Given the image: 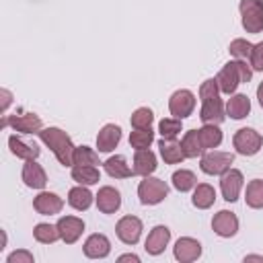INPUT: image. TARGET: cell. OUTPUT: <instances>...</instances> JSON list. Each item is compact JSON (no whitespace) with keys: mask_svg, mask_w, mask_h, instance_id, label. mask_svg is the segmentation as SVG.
<instances>
[{"mask_svg":"<svg viewBox=\"0 0 263 263\" xmlns=\"http://www.w3.org/2000/svg\"><path fill=\"white\" fill-rule=\"evenodd\" d=\"M199 99H201V109H199V119L203 123H216L220 125L226 119L224 113V103L220 99V86L216 78H208L199 86Z\"/></svg>","mask_w":263,"mask_h":263,"instance_id":"6da1fadb","label":"cell"},{"mask_svg":"<svg viewBox=\"0 0 263 263\" xmlns=\"http://www.w3.org/2000/svg\"><path fill=\"white\" fill-rule=\"evenodd\" d=\"M39 138L41 142L53 152V156L58 158L60 164L64 166H72L74 164V144L70 140V136L60 129V127H43L39 132Z\"/></svg>","mask_w":263,"mask_h":263,"instance_id":"7a4b0ae2","label":"cell"},{"mask_svg":"<svg viewBox=\"0 0 263 263\" xmlns=\"http://www.w3.org/2000/svg\"><path fill=\"white\" fill-rule=\"evenodd\" d=\"M253 76V68L251 64H247L245 60H234V62H228L224 64V68L218 72L216 76V82L220 86V92L224 95H232L238 84L242 82H249Z\"/></svg>","mask_w":263,"mask_h":263,"instance_id":"3957f363","label":"cell"},{"mask_svg":"<svg viewBox=\"0 0 263 263\" xmlns=\"http://www.w3.org/2000/svg\"><path fill=\"white\" fill-rule=\"evenodd\" d=\"M168 195V185L158 177H144L138 185V197L144 205H156Z\"/></svg>","mask_w":263,"mask_h":263,"instance_id":"277c9868","label":"cell"},{"mask_svg":"<svg viewBox=\"0 0 263 263\" xmlns=\"http://www.w3.org/2000/svg\"><path fill=\"white\" fill-rule=\"evenodd\" d=\"M238 10L242 16V29L247 33L263 31V0H240Z\"/></svg>","mask_w":263,"mask_h":263,"instance_id":"5b68a950","label":"cell"},{"mask_svg":"<svg viewBox=\"0 0 263 263\" xmlns=\"http://www.w3.org/2000/svg\"><path fill=\"white\" fill-rule=\"evenodd\" d=\"M232 146L242 156H255L263 146V136L253 127H240L232 138Z\"/></svg>","mask_w":263,"mask_h":263,"instance_id":"8992f818","label":"cell"},{"mask_svg":"<svg viewBox=\"0 0 263 263\" xmlns=\"http://www.w3.org/2000/svg\"><path fill=\"white\" fill-rule=\"evenodd\" d=\"M234 162V154L232 152H222V150H208L205 154H201L199 160V168L205 175H222L230 168V164Z\"/></svg>","mask_w":263,"mask_h":263,"instance_id":"52a82bcc","label":"cell"},{"mask_svg":"<svg viewBox=\"0 0 263 263\" xmlns=\"http://www.w3.org/2000/svg\"><path fill=\"white\" fill-rule=\"evenodd\" d=\"M0 125H2V127L10 125L14 132H21V134H39V132L43 129L41 117L35 115V113H14V115H4Z\"/></svg>","mask_w":263,"mask_h":263,"instance_id":"ba28073f","label":"cell"},{"mask_svg":"<svg viewBox=\"0 0 263 263\" xmlns=\"http://www.w3.org/2000/svg\"><path fill=\"white\" fill-rule=\"evenodd\" d=\"M193 109H195V95L191 90L179 88V90H175L171 95V99H168V111H171L173 117L185 119V117H189L193 113Z\"/></svg>","mask_w":263,"mask_h":263,"instance_id":"9c48e42d","label":"cell"},{"mask_svg":"<svg viewBox=\"0 0 263 263\" xmlns=\"http://www.w3.org/2000/svg\"><path fill=\"white\" fill-rule=\"evenodd\" d=\"M242 185H245V177H242V173L238 168H232L230 166L226 173L220 175V191H222V197L228 203H232V201L238 199Z\"/></svg>","mask_w":263,"mask_h":263,"instance_id":"30bf717a","label":"cell"},{"mask_svg":"<svg viewBox=\"0 0 263 263\" xmlns=\"http://www.w3.org/2000/svg\"><path fill=\"white\" fill-rule=\"evenodd\" d=\"M142 220L136 218V216H123L119 218L117 226H115V232H117V238L123 242V245H136L142 236Z\"/></svg>","mask_w":263,"mask_h":263,"instance_id":"8fae6325","label":"cell"},{"mask_svg":"<svg viewBox=\"0 0 263 263\" xmlns=\"http://www.w3.org/2000/svg\"><path fill=\"white\" fill-rule=\"evenodd\" d=\"M212 228L218 236L222 238H230L238 232V218L234 212H228V210H220L218 214H214L212 218Z\"/></svg>","mask_w":263,"mask_h":263,"instance_id":"7c38bea8","label":"cell"},{"mask_svg":"<svg viewBox=\"0 0 263 263\" xmlns=\"http://www.w3.org/2000/svg\"><path fill=\"white\" fill-rule=\"evenodd\" d=\"M173 255L181 263H191L201 257V242L191 236H181L173 247Z\"/></svg>","mask_w":263,"mask_h":263,"instance_id":"4fadbf2b","label":"cell"},{"mask_svg":"<svg viewBox=\"0 0 263 263\" xmlns=\"http://www.w3.org/2000/svg\"><path fill=\"white\" fill-rule=\"evenodd\" d=\"M55 226L60 230V238L66 245H74L80 238V234L84 232V222L76 216H62Z\"/></svg>","mask_w":263,"mask_h":263,"instance_id":"5bb4252c","label":"cell"},{"mask_svg":"<svg viewBox=\"0 0 263 263\" xmlns=\"http://www.w3.org/2000/svg\"><path fill=\"white\" fill-rule=\"evenodd\" d=\"M33 208L37 214L41 216H55L62 212L64 208V199L58 195V193H51V191H41L35 199H33Z\"/></svg>","mask_w":263,"mask_h":263,"instance_id":"9a60e30c","label":"cell"},{"mask_svg":"<svg viewBox=\"0 0 263 263\" xmlns=\"http://www.w3.org/2000/svg\"><path fill=\"white\" fill-rule=\"evenodd\" d=\"M168 240H171V230L166 226L158 224V226H154L150 230V234H148V238L144 242V249H146L148 255H160L168 247Z\"/></svg>","mask_w":263,"mask_h":263,"instance_id":"2e32d148","label":"cell"},{"mask_svg":"<svg viewBox=\"0 0 263 263\" xmlns=\"http://www.w3.org/2000/svg\"><path fill=\"white\" fill-rule=\"evenodd\" d=\"M23 181L27 187L31 189H43L47 185V175L43 171V166L33 158V160H25V166H23Z\"/></svg>","mask_w":263,"mask_h":263,"instance_id":"e0dca14e","label":"cell"},{"mask_svg":"<svg viewBox=\"0 0 263 263\" xmlns=\"http://www.w3.org/2000/svg\"><path fill=\"white\" fill-rule=\"evenodd\" d=\"M95 201H97V208L103 212V214H113L119 210L121 205V193L111 187V185H105L99 189V193L95 195Z\"/></svg>","mask_w":263,"mask_h":263,"instance_id":"ac0fdd59","label":"cell"},{"mask_svg":"<svg viewBox=\"0 0 263 263\" xmlns=\"http://www.w3.org/2000/svg\"><path fill=\"white\" fill-rule=\"evenodd\" d=\"M111 253V242L105 234L95 232L84 240V255L88 259H105Z\"/></svg>","mask_w":263,"mask_h":263,"instance_id":"d6986e66","label":"cell"},{"mask_svg":"<svg viewBox=\"0 0 263 263\" xmlns=\"http://www.w3.org/2000/svg\"><path fill=\"white\" fill-rule=\"evenodd\" d=\"M119 140H121V127L115 123H107L97 134V148H99V152H111V150H115Z\"/></svg>","mask_w":263,"mask_h":263,"instance_id":"ffe728a7","label":"cell"},{"mask_svg":"<svg viewBox=\"0 0 263 263\" xmlns=\"http://www.w3.org/2000/svg\"><path fill=\"white\" fill-rule=\"evenodd\" d=\"M156 154L152 152V150H148V148H144V150H136V154H134V175H140V177H148V175H152L154 171H156Z\"/></svg>","mask_w":263,"mask_h":263,"instance_id":"44dd1931","label":"cell"},{"mask_svg":"<svg viewBox=\"0 0 263 263\" xmlns=\"http://www.w3.org/2000/svg\"><path fill=\"white\" fill-rule=\"evenodd\" d=\"M103 166H105V173H107L109 177H113V179H127V177L134 175V168H129L125 156H121V154L109 156V158L103 162Z\"/></svg>","mask_w":263,"mask_h":263,"instance_id":"7402d4cb","label":"cell"},{"mask_svg":"<svg viewBox=\"0 0 263 263\" xmlns=\"http://www.w3.org/2000/svg\"><path fill=\"white\" fill-rule=\"evenodd\" d=\"M92 199H95V195L88 191V185H76V187H72L68 191V203L74 210H78V212L88 210L90 203H92Z\"/></svg>","mask_w":263,"mask_h":263,"instance_id":"603a6c76","label":"cell"},{"mask_svg":"<svg viewBox=\"0 0 263 263\" xmlns=\"http://www.w3.org/2000/svg\"><path fill=\"white\" fill-rule=\"evenodd\" d=\"M226 113L232 119H245L251 113V101H249V97L242 95V92L232 95L228 99V103H226Z\"/></svg>","mask_w":263,"mask_h":263,"instance_id":"cb8c5ba5","label":"cell"},{"mask_svg":"<svg viewBox=\"0 0 263 263\" xmlns=\"http://www.w3.org/2000/svg\"><path fill=\"white\" fill-rule=\"evenodd\" d=\"M158 148H160V156L166 164H179L185 160V154H183V148L177 140H166L162 138L158 142Z\"/></svg>","mask_w":263,"mask_h":263,"instance_id":"d4e9b609","label":"cell"},{"mask_svg":"<svg viewBox=\"0 0 263 263\" xmlns=\"http://www.w3.org/2000/svg\"><path fill=\"white\" fill-rule=\"evenodd\" d=\"M8 148H10V152L14 154V156H18V158H23V160H33V158H37L39 156V148H37V144H29V142H23L21 138H16L14 134L8 138Z\"/></svg>","mask_w":263,"mask_h":263,"instance_id":"484cf974","label":"cell"},{"mask_svg":"<svg viewBox=\"0 0 263 263\" xmlns=\"http://www.w3.org/2000/svg\"><path fill=\"white\" fill-rule=\"evenodd\" d=\"M72 179L78 185H95L101 181V173L92 164H74L72 166Z\"/></svg>","mask_w":263,"mask_h":263,"instance_id":"4316f807","label":"cell"},{"mask_svg":"<svg viewBox=\"0 0 263 263\" xmlns=\"http://www.w3.org/2000/svg\"><path fill=\"white\" fill-rule=\"evenodd\" d=\"M191 201H193V205L197 210H208L216 201V189L212 185H208V183H199V185H195Z\"/></svg>","mask_w":263,"mask_h":263,"instance_id":"83f0119b","label":"cell"},{"mask_svg":"<svg viewBox=\"0 0 263 263\" xmlns=\"http://www.w3.org/2000/svg\"><path fill=\"white\" fill-rule=\"evenodd\" d=\"M203 150H214L222 144V129L216 123H203V127L197 129Z\"/></svg>","mask_w":263,"mask_h":263,"instance_id":"f1b7e54d","label":"cell"},{"mask_svg":"<svg viewBox=\"0 0 263 263\" xmlns=\"http://www.w3.org/2000/svg\"><path fill=\"white\" fill-rule=\"evenodd\" d=\"M181 148H183L185 158H197V156H201L203 154V146H201V140H199V132L197 129L185 132V136L181 138Z\"/></svg>","mask_w":263,"mask_h":263,"instance_id":"f546056e","label":"cell"},{"mask_svg":"<svg viewBox=\"0 0 263 263\" xmlns=\"http://www.w3.org/2000/svg\"><path fill=\"white\" fill-rule=\"evenodd\" d=\"M245 201L253 210H261L263 208V181L261 179L249 181L247 191H245Z\"/></svg>","mask_w":263,"mask_h":263,"instance_id":"4dcf8cb0","label":"cell"},{"mask_svg":"<svg viewBox=\"0 0 263 263\" xmlns=\"http://www.w3.org/2000/svg\"><path fill=\"white\" fill-rule=\"evenodd\" d=\"M171 181H173V187H175L177 191H181V193H185V191H189V189H195V185H197L195 173H193V171H187V168L175 171L173 177H171Z\"/></svg>","mask_w":263,"mask_h":263,"instance_id":"1f68e13d","label":"cell"},{"mask_svg":"<svg viewBox=\"0 0 263 263\" xmlns=\"http://www.w3.org/2000/svg\"><path fill=\"white\" fill-rule=\"evenodd\" d=\"M154 140V132L152 127H134V132L129 134V146L136 150H144L152 144Z\"/></svg>","mask_w":263,"mask_h":263,"instance_id":"d6a6232c","label":"cell"},{"mask_svg":"<svg viewBox=\"0 0 263 263\" xmlns=\"http://www.w3.org/2000/svg\"><path fill=\"white\" fill-rule=\"evenodd\" d=\"M33 236L41 245H51V242H55L60 238V230L53 224H37L33 228Z\"/></svg>","mask_w":263,"mask_h":263,"instance_id":"836d02e7","label":"cell"},{"mask_svg":"<svg viewBox=\"0 0 263 263\" xmlns=\"http://www.w3.org/2000/svg\"><path fill=\"white\" fill-rule=\"evenodd\" d=\"M158 132H160L162 138L175 140V138L181 134V119H177V117H164V119H160Z\"/></svg>","mask_w":263,"mask_h":263,"instance_id":"e575fe53","label":"cell"},{"mask_svg":"<svg viewBox=\"0 0 263 263\" xmlns=\"http://www.w3.org/2000/svg\"><path fill=\"white\" fill-rule=\"evenodd\" d=\"M152 121H154V113L148 107H138L129 117L132 127H152Z\"/></svg>","mask_w":263,"mask_h":263,"instance_id":"d590c367","label":"cell"},{"mask_svg":"<svg viewBox=\"0 0 263 263\" xmlns=\"http://www.w3.org/2000/svg\"><path fill=\"white\" fill-rule=\"evenodd\" d=\"M74 164H92L95 166V164H99V154L88 146H76L74 148Z\"/></svg>","mask_w":263,"mask_h":263,"instance_id":"8d00e7d4","label":"cell"},{"mask_svg":"<svg viewBox=\"0 0 263 263\" xmlns=\"http://www.w3.org/2000/svg\"><path fill=\"white\" fill-rule=\"evenodd\" d=\"M228 51H230V55H234L236 60H247V58H251L253 43H249L247 39H234V41H230Z\"/></svg>","mask_w":263,"mask_h":263,"instance_id":"74e56055","label":"cell"},{"mask_svg":"<svg viewBox=\"0 0 263 263\" xmlns=\"http://www.w3.org/2000/svg\"><path fill=\"white\" fill-rule=\"evenodd\" d=\"M249 64H251V68H253V70L263 72V41H259V43H255V45H253V51H251Z\"/></svg>","mask_w":263,"mask_h":263,"instance_id":"f35d334b","label":"cell"},{"mask_svg":"<svg viewBox=\"0 0 263 263\" xmlns=\"http://www.w3.org/2000/svg\"><path fill=\"white\" fill-rule=\"evenodd\" d=\"M33 261H35L33 255H31L29 251H25V249L14 251V253H10V255L6 257V263H33Z\"/></svg>","mask_w":263,"mask_h":263,"instance_id":"ab89813d","label":"cell"},{"mask_svg":"<svg viewBox=\"0 0 263 263\" xmlns=\"http://www.w3.org/2000/svg\"><path fill=\"white\" fill-rule=\"evenodd\" d=\"M0 95H2V113H6V107L10 105L12 95H10V90H6V88H2V90H0Z\"/></svg>","mask_w":263,"mask_h":263,"instance_id":"60d3db41","label":"cell"},{"mask_svg":"<svg viewBox=\"0 0 263 263\" xmlns=\"http://www.w3.org/2000/svg\"><path fill=\"white\" fill-rule=\"evenodd\" d=\"M119 261H134V263H140V257L134 255V253H125V255L119 257Z\"/></svg>","mask_w":263,"mask_h":263,"instance_id":"b9f144b4","label":"cell"},{"mask_svg":"<svg viewBox=\"0 0 263 263\" xmlns=\"http://www.w3.org/2000/svg\"><path fill=\"white\" fill-rule=\"evenodd\" d=\"M247 261H261V263H263V255H247V257H245V263H247Z\"/></svg>","mask_w":263,"mask_h":263,"instance_id":"7bdbcfd3","label":"cell"},{"mask_svg":"<svg viewBox=\"0 0 263 263\" xmlns=\"http://www.w3.org/2000/svg\"><path fill=\"white\" fill-rule=\"evenodd\" d=\"M257 99H259V105L263 107V82L257 86Z\"/></svg>","mask_w":263,"mask_h":263,"instance_id":"ee69618b","label":"cell"}]
</instances>
